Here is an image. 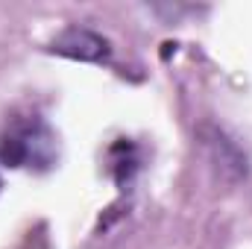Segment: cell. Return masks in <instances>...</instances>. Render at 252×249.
Returning <instances> with one entry per match:
<instances>
[{
    "mask_svg": "<svg viewBox=\"0 0 252 249\" xmlns=\"http://www.w3.org/2000/svg\"><path fill=\"white\" fill-rule=\"evenodd\" d=\"M50 53L64 56V59H76V62L106 64L112 59V44L100 32L73 24V27H64L62 32L50 41Z\"/></svg>",
    "mask_w": 252,
    "mask_h": 249,
    "instance_id": "cell-2",
    "label": "cell"
},
{
    "mask_svg": "<svg viewBox=\"0 0 252 249\" xmlns=\"http://www.w3.org/2000/svg\"><path fill=\"white\" fill-rule=\"evenodd\" d=\"M59 161V135L41 115L12 118L0 132V164L12 170H53Z\"/></svg>",
    "mask_w": 252,
    "mask_h": 249,
    "instance_id": "cell-1",
    "label": "cell"
}]
</instances>
